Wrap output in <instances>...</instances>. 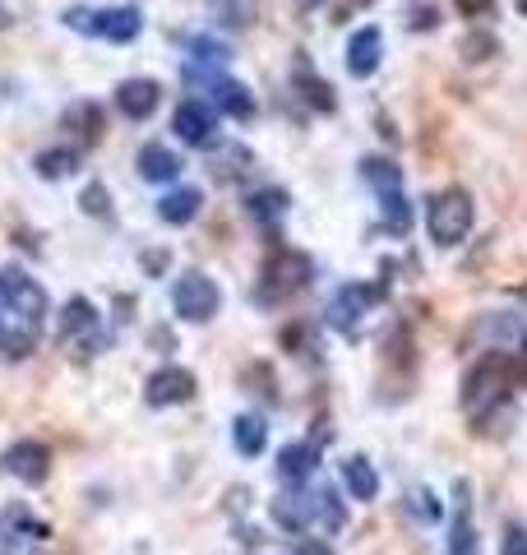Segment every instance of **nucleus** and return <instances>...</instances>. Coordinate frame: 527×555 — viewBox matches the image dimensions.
Returning <instances> with one entry per match:
<instances>
[{
    "mask_svg": "<svg viewBox=\"0 0 527 555\" xmlns=\"http://www.w3.org/2000/svg\"><path fill=\"white\" fill-rule=\"evenodd\" d=\"M273 518H278L283 528H292V532H306V528L314 524V495H306V491L278 495V500H273Z\"/></svg>",
    "mask_w": 527,
    "mask_h": 555,
    "instance_id": "obj_18",
    "label": "nucleus"
},
{
    "mask_svg": "<svg viewBox=\"0 0 527 555\" xmlns=\"http://www.w3.org/2000/svg\"><path fill=\"white\" fill-rule=\"evenodd\" d=\"M296 83H301V93H306V98H310V102H314V107H320V112H333L329 83H324V79H314L306 61H296Z\"/></svg>",
    "mask_w": 527,
    "mask_h": 555,
    "instance_id": "obj_24",
    "label": "nucleus"
},
{
    "mask_svg": "<svg viewBox=\"0 0 527 555\" xmlns=\"http://www.w3.org/2000/svg\"><path fill=\"white\" fill-rule=\"evenodd\" d=\"M384 297V287H365V283H347L338 297L329 301V324L338 328V334H357V324L365 320V310Z\"/></svg>",
    "mask_w": 527,
    "mask_h": 555,
    "instance_id": "obj_7",
    "label": "nucleus"
},
{
    "mask_svg": "<svg viewBox=\"0 0 527 555\" xmlns=\"http://www.w3.org/2000/svg\"><path fill=\"white\" fill-rule=\"evenodd\" d=\"M500 555H527V528L509 524L504 528V542H500Z\"/></svg>",
    "mask_w": 527,
    "mask_h": 555,
    "instance_id": "obj_30",
    "label": "nucleus"
},
{
    "mask_svg": "<svg viewBox=\"0 0 527 555\" xmlns=\"http://www.w3.org/2000/svg\"><path fill=\"white\" fill-rule=\"evenodd\" d=\"M509 389H514V366H509V357L504 352H486L477 366L463 375V408H467V416H477L481 422L490 408L504 403Z\"/></svg>",
    "mask_w": 527,
    "mask_h": 555,
    "instance_id": "obj_1",
    "label": "nucleus"
},
{
    "mask_svg": "<svg viewBox=\"0 0 527 555\" xmlns=\"http://www.w3.org/2000/svg\"><path fill=\"white\" fill-rule=\"evenodd\" d=\"M232 444L241 449L245 459H259L264 444H269V426H264L259 416H236L232 422Z\"/></svg>",
    "mask_w": 527,
    "mask_h": 555,
    "instance_id": "obj_20",
    "label": "nucleus"
},
{
    "mask_svg": "<svg viewBox=\"0 0 527 555\" xmlns=\"http://www.w3.org/2000/svg\"><path fill=\"white\" fill-rule=\"evenodd\" d=\"M157 102H163V83L157 79H126L116 89V107L130 120H149L157 112Z\"/></svg>",
    "mask_w": 527,
    "mask_h": 555,
    "instance_id": "obj_13",
    "label": "nucleus"
},
{
    "mask_svg": "<svg viewBox=\"0 0 527 555\" xmlns=\"http://www.w3.org/2000/svg\"><path fill=\"white\" fill-rule=\"evenodd\" d=\"M38 177L42 181H65V177H75V167H79V153L75 149H47L38 153Z\"/></svg>",
    "mask_w": 527,
    "mask_h": 555,
    "instance_id": "obj_21",
    "label": "nucleus"
},
{
    "mask_svg": "<svg viewBox=\"0 0 527 555\" xmlns=\"http://www.w3.org/2000/svg\"><path fill=\"white\" fill-rule=\"evenodd\" d=\"M408 14H412V28H435L439 24V10L435 5H412Z\"/></svg>",
    "mask_w": 527,
    "mask_h": 555,
    "instance_id": "obj_31",
    "label": "nucleus"
},
{
    "mask_svg": "<svg viewBox=\"0 0 527 555\" xmlns=\"http://www.w3.org/2000/svg\"><path fill=\"white\" fill-rule=\"evenodd\" d=\"M171 310L181 315L185 324H208L222 310V287L214 283L208 273H200V269H190V273H181L171 283Z\"/></svg>",
    "mask_w": 527,
    "mask_h": 555,
    "instance_id": "obj_5",
    "label": "nucleus"
},
{
    "mask_svg": "<svg viewBox=\"0 0 527 555\" xmlns=\"http://www.w3.org/2000/svg\"><path fill=\"white\" fill-rule=\"evenodd\" d=\"M459 10H463V14H472V20H477V14H486V10H490V0H459Z\"/></svg>",
    "mask_w": 527,
    "mask_h": 555,
    "instance_id": "obj_32",
    "label": "nucleus"
},
{
    "mask_svg": "<svg viewBox=\"0 0 527 555\" xmlns=\"http://www.w3.org/2000/svg\"><path fill=\"white\" fill-rule=\"evenodd\" d=\"M171 130L190 149H214L218 144V112L208 107V102H200V98H185L181 107H176V116H171Z\"/></svg>",
    "mask_w": 527,
    "mask_h": 555,
    "instance_id": "obj_6",
    "label": "nucleus"
},
{
    "mask_svg": "<svg viewBox=\"0 0 527 555\" xmlns=\"http://www.w3.org/2000/svg\"><path fill=\"white\" fill-rule=\"evenodd\" d=\"M408 509H412L416 518H426V524H435V518H439V500H435L430 491H421V486H416V491L408 495Z\"/></svg>",
    "mask_w": 527,
    "mask_h": 555,
    "instance_id": "obj_28",
    "label": "nucleus"
},
{
    "mask_svg": "<svg viewBox=\"0 0 527 555\" xmlns=\"http://www.w3.org/2000/svg\"><path fill=\"white\" fill-rule=\"evenodd\" d=\"M310 273H314V264H310V255H301V250H283L269 264V292L273 297H292V292H301L306 283H310Z\"/></svg>",
    "mask_w": 527,
    "mask_h": 555,
    "instance_id": "obj_9",
    "label": "nucleus"
},
{
    "mask_svg": "<svg viewBox=\"0 0 527 555\" xmlns=\"http://www.w3.org/2000/svg\"><path fill=\"white\" fill-rule=\"evenodd\" d=\"M65 120H69V126H83V130H79L83 139H98V134H102V116H98L93 102H79V107H69Z\"/></svg>",
    "mask_w": 527,
    "mask_h": 555,
    "instance_id": "obj_26",
    "label": "nucleus"
},
{
    "mask_svg": "<svg viewBox=\"0 0 527 555\" xmlns=\"http://www.w3.org/2000/svg\"><path fill=\"white\" fill-rule=\"evenodd\" d=\"M490 51H496V38H486V33H472V38H463V56L467 61H486Z\"/></svg>",
    "mask_w": 527,
    "mask_h": 555,
    "instance_id": "obj_29",
    "label": "nucleus"
},
{
    "mask_svg": "<svg viewBox=\"0 0 527 555\" xmlns=\"http://www.w3.org/2000/svg\"><path fill=\"white\" fill-rule=\"evenodd\" d=\"M204 83L214 93V102H208V107L214 112H222V116H232V120H250L255 116V98H250V89H245V83H232V79H218V75H208L204 69Z\"/></svg>",
    "mask_w": 527,
    "mask_h": 555,
    "instance_id": "obj_11",
    "label": "nucleus"
},
{
    "mask_svg": "<svg viewBox=\"0 0 527 555\" xmlns=\"http://www.w3.org/2000/svg\"><path fill=\"white\" fill-rule=\"evenodd\" d=\"M361 177L371 181L380 195H389V190H402V171H398V163H389V158H365V163H361Z\"/></svg>",
    "mask_w": 527,
    "mask_h": 555,
    "instance_id": "obj_22",
    "label": "nucleus"
},
{
    "mask_svg": "<svg viewBox=\"0 0 527 555\" xmlns=\"http://www.w3.org/2000/svg\"><path fill=\"white\" fill-rule=\"evenodd\" d=\"M343 486H347V495H351V500H361V505H371V500L380 495V473L371 467V459L351 454V459L343 463Z\"/></svg>",
    "mask_w": 527,
    "mask_h": 555,
    "instance_id": "obj_15",
    "label": "nucleus"
},
{
    "mask_svg": "<svg viewBox=\"0 0 527 555\" xmlns=\"http://www.w3.org/2000/svg\"><path fill=\"white\" fill-rule=\"evenodd\" d=\"M5 28H10V10H5V5H0V33H5Z\"/></svg>",
    "mask_w": 527,
    "mask_h": 555,
    "instance_id": "obj_34",
    "label": "nucleus"
},
{
    "mask_svg": "<svg viewBox=\"0 0 527 555\" xmlns=\"http://www.w3.org/2000/svg\"><path fill=\"white\" fill-rule=\"evenodd\" d=\"M195 375H190L185 366H163V371H153L149 375V385H144V403L149 408H176V403H190L195 398Z\"/></svg>",
    "mask_w": 527,
    "mask_h": 555,
    "instance_id": "obj_8",
    "label": "nucleus"
},
{
    "mask_svg": "<svg viewBox=\"0 0 527 555\" xmlns=\"http://www.w3.org/2000/svg\"><path fill=\"white\" fill-rule=\"evenodd\" d=\"M5 473L10 477H20V481H28V486H38V481H47V473H51V454H47V444H38V440H20L5 454Z\"/></svg>",
    "mask_w": 527,
    "mask_h": 555,
    "instance_id": "obj_12",
    "label": "nucleus"
},
{
    "mask_svg": "<svg viewBox=\"0 0 527 555\" xmlns=\"http://www.w3.org/2000/svg\"><path fill=\"white\" fill-rule=\"evenodd\" d=\"M314 467H320V449L314 444H283L278 449V477H287V481H306L314 477Z\"/></svg>",
    "mask_w": 527,
    "mask_h": 555,
    "instance_id": "obj_17",
    "label": "nucleus"
},
{
    "mask_svg": "<svg viewBox=\"0 0 527 555\" xmlns=\"http://www.w3.org/2000/svg\"><path fill=\"white\" fill-rule=\"evenodd\" d=\"M0 306H5L10 315L24 324V334H33V338H38V328L47 324V292L38 278L20 264H10L0 273Z\"/></svg>",
    "mask_w": 527,
    "mask_h": 555,
    "instance_id": "obj_3",
    "label": "nucleus"
},
{
    "mask_svg": "<svg viewBox=\"0 0 527 555\" xmlns=\"http://www.w3.org/2000/svg\"><path fill=\"white\" fill-rule=\"evenodd\" d=\"M384 222L394 228V236H408L412 214H408V199H402V190H389V195H384Z\"/></svg>",
    "mask_w": 527,
    "mask_h": 555,
    "instance_id": "obj_25",
    "label": "nucleus"
},
{
    "mask_svg": "<svg viewBox=\"0 0 527 555\" xmlns=\"http://www.w3.org/2000/svg\"><path fill=\"white\" fill-rule=\"evenodd\" d=\"M426 228H430V241L435 246H463L467 232H472V195L463 185H449V190H439V195H430L426 204Z\"/></svg>",
    "mask_w": 527,
    "mask_h": 555,
    "instance_id": "obj_2",
    "label": "nucleus"
},
{
    "mask_svg": "<svg viewBox=\"0 0 527 555\" xmlns=\"http://www.w3.org/2000/svg\"><path fill=\"white\" fill-rule=\"evenodd\" d=\"M65 28L75 33H93V38H107V42H134L144 33V14L134 5H112V10H65Z\"/></svg>",
    "mask_w": 527,
    "mask_h": 555,
    "instance_id": "obj_4",
    "label": "nucleus"
},
{
    "mask_svg": "<svg viewBox=\"0 0 527 555\" xmlns=\"http://www.w3.org/2000/svg\"><path fill=\"white\" fill-rule=\"evenodd\" d=\"M200 204H204V195H200V190H190V185L167 190V195L157 199V218L171 222V228H185V222H195Z\"/></svg>",
    "mask_w": 527,
    "mask_h": 555,
    "instance_id": "obj_16",
    "label": "nucleus"
},
{
    "mask_svg": "<svg viewBox=\"0 0 527 555\" xmlns=\"http://www.w3.org/2000/svg\"><path fill=\"white\" fill-rule=\"evenodd\" d=\"M0 343H5V328H0Z\"/></svg>",
    "mask_w": 527,
    "mask_h": 555,
    "instance_id": "obj_35",
    "label": "nucleus"
},
{
    "mask_svg": "<svg viewBox=\"0 0 527 555\" xmlns=\"http://www.w3.org/2000/svg\"><path fill=\"white\" fill-rule=\"evenodd\" d=\"M283 214H287V190H259L250 199V218L259 222H278Z\"/></svg>",
    "mask_w": 527,
    "mask_h": 555,
    "instance_id": "obj_23",
    "label": "nucleus"
},
{
    "mask_svg": "<svg viewBox=\"0 0 527 555\" xmlns=\"http://www.w3.org/2000/svg\"><path fill=\"white\" fill-rule=\"evenodd\" d=\"M380 56H384L380 28H357L347 38V75L351 79H371L375 69H380Z\"/></svg>",
    "mask_w": 527,
    "mask_h": 555,
    "instance_id": "obj_10",
    "label": "nucleus"
},
{
    "mask_svg": "<svg viewBox=\"0 0 527 555\" xmlns=\"http://www.w3.org/2000/svg\"><path fill=\"white\" fill-rule=\"evenodd\" d=\"M181 158L167 149V144H144L139 149V177L144 181H153V185H167V181H176L181 177Z\"/></svg>",
    "mask_w": 527,
    "mask_h": 555,
    "instance_id": "obj_14",
    "label": "nucleus"
},
{
    "mask_svg": "<svg viewBox=\"0 0 527 555\" xmlns=\"http://www.w3.org/2000/svg\"><path fill=\"white\" fill-rule=\"evenodd\" d=\"M79 208L88 218H107L112 214V195H107V185H88L83 195H79Z\"/></svg>",
    "mask_w": 527,
    "mask_h": 555,
    "instance_id": "obj_27",
    "label": "nucleus"
},
{
    "mask_svg": "<svg viewBox=\"0 0 527 555\" xmlns=\"http://www.w3.org/2000/svg\"><path fill=\"white\" fill-rule=\"evenodd\" d=\"M93 324H98V310L93 301H83V297H69L61 306V320H56V338L69 343L75 334H93Z\"/></svg>",
    "mask_w": 527,
    "mask_h": 555,
    "instance_id": "obj_19",
    "label": "nucleus"
},
{
    "mask_svg": "<svg viewBox=\"0 0 527 555\" xmlns=\"http://www.w3.org/2000/svg\"><path fill=\"white\" fill-rule=\"evenodd\" d=\"M296 555H333L324 542H310V537H306V542L301 546H296Z\"/></svg>",
    "mask_w": 527,
    "mask_h": 555,
    "instance_id": "obj_33",
    "label": "nucleus"
}]
</instances>
